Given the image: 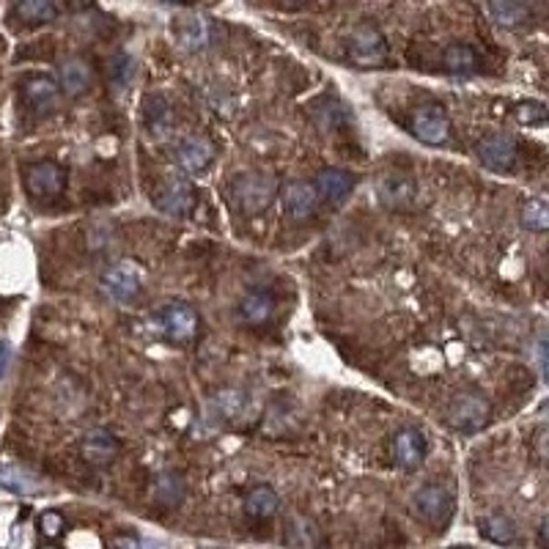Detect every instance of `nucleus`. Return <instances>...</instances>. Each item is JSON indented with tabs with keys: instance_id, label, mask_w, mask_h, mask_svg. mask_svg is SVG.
<instances>
[{
	"instance_id": "obj_1",
	"label": "nucleus",
	"mask_w": 549,
	"mask_h": 549,
	"mask_svg": "<svg viewBox=\"0 0 549 549\" xmlns=\"http://www.w3.org/2000/svg\"><path fill=\"white\" fill-rule=\"evenodd\" d=\"M278 190H281L278 179L264 171H247V174L234 176V182H231V198L245 215L264 212L274 201Z\"/></svg>"
},
{
	"instance_id": "obj_2",
	"label": "nucleus",
	"mask_w": 549,
	"mask_h": 549,
	"mask_svg": "<svg viewBox=\"0 0 549 549\" xmlns=\"http://www.w3.org/2000/svg\"><path fill=\"white\" fill-rule=\"evenodd\" d=\"M489 415H492V406H489L486 395H481L475 390H464L451 398L445 421L459 434H475L489 424Z\"/></svg>"
},
{
	"instance_id": "obj_3",
	"label": "nucleus",
	"mask_w": 549,
	"mask_h": 549,
	"mask_svg": "<svg viewBox=\"0 0 549 549\" xmlns=\"http://www.w3.org/2000/svg\"><path fill=\"white\" fill-rule=\"evenodd\" d=\"M99 289L107 300L126 305V303L137 300V294L144 289L141 269H137L132 261H115L99 274Z\"/></svg>"
},
{
	"instance_id": "obj_4",
	"label": "nucleus",
	"mask_w": 549,
	"mask_h": 549,
	"mask_svg": "<svg viewBox=\"0 0 549 549\" xmlns=\"http://www.w3.org/2000/svg\"><path fill=\"white\" fill-rule=\"evenodd\" d=\"M412 508L415 514L434 524V527H445L454 516V494L451 489L440 486V484H426L424 489H418V494L412 497Z\"/></svg>"
},
{
	"instance_id": "obj_5",
	"label": "nucleus",
	"mask_w": 549,
	"mask_h": 549,
	"mask_svg": "<svg viewBox=\"0 0 549 549\" xmlns=\"http://www.w3.org/2000/svg\"><path fill=\"white\" fill-rule=\"evenodd\" d=\"M25 187L39 201L58 198L64 193V187H66V171L58 163H53V160L31 163L25 168Z\"/></svg>"
},
{
	"instance_id": "obj_6",
	"label": "nucleus",
	"mask_w": 549,
	"mask_h": 549,
	"mask_svg": "<svg viewBox=\"0 0 549 549\" xmlns=\"http://www.w3.org/2000/svg\"><path fill=\"white\" fill-rule=\"evenodd\" d=\"M412 132H415L418 141L429 146H440L451 137V118L445 107L440 105H424L412 113Z\"/></svg>"
},
{
	"instance_id": "obj_7",
	"label": "nucleus",
	"mask_w": 549,
	"mask_h": 549,
	"mask_svg": "<svg viewBox=\"0 0 549 549\" xmlns=\"http://www.w3.org/2000/svg\"><path fill=\"white\" fill-rule=\"evenodd\" d=\"M155 204H157L160 212H165L171 217H185L195 206V187H193V182H187L182 176H171V179L163 182Z\"/></svg>"
},
{
	"instance_id": "obj_8",
	"label": "nucleus",
	"mask_w": 549,
	"mask_h": 549,
	"mask_svg": "<svg viewBox=\"0 0 549 549\" xmlns=\"http://www.w3.org/2000/svg\"><path fill=\"white\" fill-rule=\"evenodd\" d=\"M478 157L489 171L508 174V171H514V165L519 160V146L511 135H489L478 146Z\"/></svg>"
},
{
	"instance_id": "obj_9",
	"label": "nucleus",
	"mask_w": 549,
	"mask_h": 549,
	"mask_svg": "<svg viewBox=\"0 0 549 549\" xmlns=\"http://www.w3.org/2000/svg\"><path fill=\"white\" fill-rule=\"evenodd\" d=\"M160 324L165 335L176 344H187L198 335V314L187 303H168L160 311Z\"/></svg>"
},
{
	"instance_id": "obj_10",
	"label": "nucleus",
	"mask_w": 549,
	"mask_h": 549,
	"mask_svg": "<svg viewBox=\"0 0 549 549\" xmlns=\"http://www.w3.org/2000/svg\"><path fill=\"white\" fill-rule=\"evenodd\" d=\"M426 454H429V443H426V434L418 432V429H401L393 440V462L412 473L418 470L424 462H426Z\"/></svg>"
},
{
	"instance_id": "obj_11",
	"label": "nucleus",
	"mask_w": 549,
	"mask_h": 549,
	"mask_svg": "<svg viewBox=\"0 0 549 549\" xmlns=\"http://www.w3.org/2000/svg\"><path fill=\"white\" fill-rule=\"evenodd\" d=\"M349 58H352V64H357L363 69L384 64L387 45H384L382 34L374 28H357L349 39Z\"/></svg>"
},
{
	"instance_id": "obj_12",
	"label": "nucleus",
	"mask_w": 549,
	"mask_h": 549,
	"mask_svg": "<svg viewBox=\"0 0 549 549\" xmlns=\"http://www.w3.org/2000/svg\"><path fill=\"white\" fill-rule=\"evenodd\" d=\"M174 160L187 174H204L215 160V146H212L209 137H204V135H190L176 146Z\"/></svg>"
},
{
	"instance_id": "obj_13",
	"label": "nucleus",
	"mask_w": 549,
	"mask_h": 549,
	"mask_svg": "<svg viewBox=\"0 0 549 549\" xmlns=\"http://www.w3.org/2000/svg\"><path fill=\"white\" fill-rule=\"evenodd\" d=\"M121 445H118V437L105 432V429H91L83 440H80V454L88 464L94 467H107L115 462Z\"/></svg>"
},
{
	"instance_id": "obj_14",
	"label": "nucleus",
	"mask_w": 549,
	"mask_h": 549,
	"mask_svg": "<svg viewBox=\"0 0 549 549\" xmlns=\"http://www.w3.org/2000/svg\"><path fill=\"white\" fill-rule=\"evenodd\" d=\"M144 121H146V129L155 141H165V137L174 135L176 129V113L171 107V102L160 94L155 96H146L144 102Z\"/></svg>"
},
{
	"instance_id": "obj_15",
	"label": "nucleus",
	"mask_w": 549,
	"mask_h": 549,
	"mask_svg": "<svg viewBox=\"0 0 549 549\" xmlns=\"http://www.w3.org/2000/svg\"><path fill=\"white\" fill-rule=\"evenodd\" d=\"M23 99L25 105L36 113V115H47L58 107L61 102V88L55 80L50 77H28L25 85H23Z\"/></svg>"
},
{
	"instance_id": "obj_16",
	"label": "nucleus",
	"mask_w": 549,
	"mask_h": 549,
	"mask_svg": "<svg viewBox=\"0 0 549 549\" xmlns=\"http://www.w3.org/2000/svg\"><path fill=\"white\" fill-rule=\"evenodd\" d=\"M284 209L292 220H308L319 209V193L308 182H289L284 190Z\"/></svg>"
},
{
	"instance_id": "obj_17",
	"label": "nucleus",
	"mask_w": 549,
	"mask_h": 549,
	"mask_svg": "<svg viewBox=\"0 0 549 549\" xmlns=\"http://www.w3.org/2000/svg\"><path fill=\"white\" fill-rule=\"evenodd\" d=\"M354 190V176L349 171L341 168H324L316 176V193L319 198L330 201V204H344Z\"/></svg>"
},
{
	"instance_id": "obj_18",
	"label": "nucleus",
	"mask_w": 549,
	"mask_h": 549,
	"mask_svg": "<svg viewBox=\"0 0 549 549\" xmlns=\"http://www.w3.org/2000/svg\"><path fill=\"white\" fill-rule=\"evenodd\" d=\"M272 314H274V300H272V294L264 292V289H253V292H247V294L239 300V316H242V322L250 324V327H258V324L269 322Z\"/></svg>"
},
{
	"instance_id": "obj_19",
	"label": "nucleus",
	"mask_w": 549,
	"mask_h": 549,
	"mask_svg": "<svg viewBox=\"0 0 549 549\" xmlns=\"http://www.w3.org/2000/svg\"><path fill=\"white\" fill-rule=\"evenodd\" d=\"M58 80H61V91L69 96H80L88 91L91 85V66L83 58H66L58 69Z\"/></svg>"
},
{
	"instance_id": "obj_20",
	"label": "nucleus",
	"mask_w": 549,
	"mask_h": 549,
	"mask_svg": "<svg viewBox=\"0 0 549 549\" xmlns=\"http://www.w3.org/2000/svg\"><path fill=\"white\" fill-rule=\"evenodd\" d=\"M176 42L187 53H198L209 45V25L201 17H185L176 25Z\"/></svg>"
},
{
	"instance_id": "obj_21",
	"label": "nucleus",
	"mask_w": 549,
	"mask_h": 549,
	"mask_svg": "<svg viewBox=\"0 0 549 549\" xmlns=\"http://www.w3.org/2000/svg\"><path fill=\"white\" fill-rule=\"evenodd\" d=\"M489 12L503 28H519L530 20V6L524 0H489Z\"/></svg>"
},
{
	"instance_id": "obj_22",
	"label": "nucleus",
	"mask_w": 549,
	"mask_h": 549,
	"mask_svg": "<svg viewBox=\"0 0 549 549\" xmlns=\"http://www.w3.org/2000/svg\"><path fill=\"white\" fill-rule=\"evenodd\" d=\"M278 508H281V497H278V492L269 489V486H255L245 497V511L253 519H269V516L278 514Z\"/></svg>"
},
{
	"instance_id": "obj_23",
	"label": "nucleus",
	"mask_w": 549,
	"mask_h": 549,
	"mask_svg": "<svg viewBox=\"0 0 549 549\" xmlns=\"http://www.w3.org/2000/svg\"><path fill=\"white\" fill-rule=\"evenodd\" d=\"M0 486L9 489V492H17V494H36V492H42V481L34 473H28V470H23L17 464H4V467H0Z\"/></svg>"
},
{
	"instance_id": "obj_24",
	"label": "nucleus",
	"mask_w": 549,
	"mask_h": 549,
	"mask_svg": "<svg viewBox=\"0 0 549 549\" xmlns=\"http://www.w3.org/2000/svg\"><path fill=\"white\" fill-rule=\"evenodd\" d=\"M481 533L494 544H514L519 538V527L505 514H492L481 522Z\"/></svg>"
},
{
	"instance_id": "obj_25",
	"label": "nucleus",
	"mask_w": 549,
	"mask_h": 549,
	"mask_svg": "<svg viewBox=\"0 0 549 549\" xmlns=\"http://www.w3.org/2000/svg\"><path fill=\"white\" fill-rule=\"evenodd\" d=\"M443 61H445V69H448L451 75H475L478 66H481L475 50L467 47V45H451V47L445 50Z\"/></svg>"
},
{
	"instance_id": "obj_26",
	"label": "nucleus",
	"mask_w": 549,
	"mask_h": 549,
	"mask_svg": "<svg viewBox=\"0 0 549 549\" xmlns=\"http://www.w3.org/2000/svg\"><path fill=\"white\" fill-rule=\"evenodd\" d=\"M212 409L217 412L220 418L234 421V418L242 415V409H245V393L236 390V387H223V390H217L212 395Z\"/></svg>"
},
{
	"instance_id": "obj_27",
	"label": "nucleus",
	"mask_w": 549,
	"mask_h": 549,
	"mask_svg": "<svg viewBox=\"0 0 549 549\" xmlns=\"http://www.w3.org/2000/svg\"><path fill=\"white\" fill-rule=\"evenodd\" d=\"M17 15L25 23H50L55 17L53 0H17Z\"/></svg>"
},
{
	"instance_id": "obj_28",
	"label": "nucleus",
	"mask_w": 549,
	"mask_h": 549,
	"mask_svg": "<svg viewBox=\"0 0 549 549\" xmlns=\"http://www.w3.org/2000/svg\"><path fill=\"white\" fill-rule=\"evenodd\" d=\"M155 497H157V503H163V505H179L182 503V497H185V481L179 478V475H174V473H165V475H160V481H157V489H155Z\"/></svg>"
},
{
	"instance_id": "obj_29",
	"label": "nucleus",
	"mask_w": 549,
	"mask_h": 549,
	"mask_svg": "<svg viewBox=\"0 0 549 549\" xmlns=\"http://www.w3.org/2000/svg\"><path fill=\"white\" fill-rule=\"evenodd\" d=\"M522 225L530 231H546L549 228V206L546 198H530L522 209Z\"/></svg>"
},
{
	"instance_id": "obj_30",
	"label": "nucleus",
	"mask_w": 549,
	"mask_h": 549,
	"mask_svg": "<svg viewBox=\"0 0 549 549\" xmlns=\"http://www.w3.org/2000/svg\"><path fill=\"white\" fill-rule=\"evenodd\" d=\"M346 121H349V113H346L338 102H324V105H319V110H316V124H319L324 132H335V129H341Z\"/></svg>"
},
{
	"instance_id": "obj_31",
	"label": "nucleus",
	"mask_w": 549,
	"mask_h": 549,
	"mask_svg": "<svg viewBox=\"0 0 549 549\" xmlns=\"http://www.w3.org/2000/svg\"><path fill=\"white\" fill-rule=\"evenodd\" d=\"M382 187H393V193H382V198L390 204V206H398V204H406L412 195H415V185H412V179H387Z\"/></svg>"
},
{
	"instance_id": "obj_32",
	"label": "nucleus",
	"mask_w": 549,
	"mask_h": 549,
	"mask_svg": "<svg viewBox=\"0 0 549 549\" xmlns=\"http://www.w3.org/2000/svg\"><path fill=\"white\" fill-rule=\"evenodd\" d=\"M110 549H163L155 541H144V538H135V535H115L110 541Z\"/></svg>"
},
{
	"instance_id": "obj_33",
	"label": "nucleus",
	"mask_w": 549,
	"mask_h": 549,
	"mask_svg": "<svg viewBox=\"0 0 549 549\" xmlns=\"http://www.w3.org/2000/svg\"><path fill=\"white\" fill-rule=\"evenodd\" d=\"M516 118H519L522 124H544L546 110H544V105L530 102V105H522V107L516 110Z\"/></svg>"
},
{
	"instance_id": "obj_34",
	"label": "nucleus",
	"mask_w": 549,
	"mask_h": 549,
	"mask_svg": "<svg viewBox=\"0 0 549 549\" xmlns=\"http://www.w3.org/2000/svg\"><path fill=\"white\" fill-rule=\"evenodd\" d=\"M42 533H45L47 538H58V535L64 533V519H61V514L47 511V514L42 516Z\"/></svg>"
},
{
	"instance_id": "obj_35",
	"label": "nucleus",
	"mask_w": 549,
	"mask_h": 549,
	"mask_svg": "<svg viewBox=\"0 0 549 549\" xmlns=\"http://www.w3.org/2000/svg\"><path fill=\"white\" fill-rule=\"evenodd\" d=\"M9 363H12V349H9V344H6V341H0V379L6 376Z\"/></svg>"
},
{
	"instance_id": "obj_36",
	"label": "nucleus",
	"mask_w": 549,
	"mask_h": 549,
	"mask_svg": "<svg viewBox=\"0 0 549 549\" xmlns=\"http://www.w3.org/2000/svg\"><path fill=\"white\" fill-rule=\"evenodd\" d=\"M42 549H61V546H55V544H47V546H42Z\"/></svg>"
},
{
	"instance_id": "obj_37",
	"label": "nucleus",
	"mask_w": 549,
	"mask_h": 549,
	"mask_svg": "<svg viewBox=\"0 0 549 549\" xmlns=\"http://www.w3.org/2000/svg\"><path fill=\"white\" fill-rule=\"evenodd\" d=\"M168 4H185V0H168Z\"/></svg>"
},
{
	"instance_id": "obj_38",
	"label": "nucleus",
	"mask_w": 549,
	"mask_h": 549,
	"mask_svg": "<svg viewBox=\"0 0 549 549\" xmlns=\"http://www.w3.org/2000/svg\"><path fill=\"white\" fill-rule=\"evenodd\" d=\"M454 549H467V546H454Z\"/></svg>"
}]
</instances>
